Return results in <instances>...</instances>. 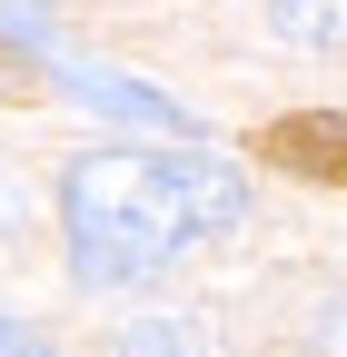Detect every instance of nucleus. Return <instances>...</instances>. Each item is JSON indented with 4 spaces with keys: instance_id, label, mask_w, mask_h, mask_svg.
Listing matches in <instances>:
<instances>
[{
    "instance_id": "f257e3e1",
    "label": "nucleus",
    "mask_w": 347,
    "mask_h": 357,
    "mask_svg": "<svg viewBox=\"0 0 347 357\" xmlns=\"http://www.w3.org/2000/svg\"><path fill=\"white\" fill-rule=\"evenodd\" d=\"M238 218H248V178L208 149H90L60 178L79 288H139Z\"/></svg>"
},
{
    "instance_id": "f03ea898",
    "label": "nucleus",
    "mask_w": 347,
    "mask_h": 357,
    "mask_svg": "<svg viewBox=\"0 0 347 357\" xmlns=\"http://www.w3.org/2000/svg\"><path fill=\"white\" fill-rule=\"evenodd\" d=\"M60 89H70L79 109H100V119H129V129H169V139H199V109H179L169 89L129 79V70H60Z\"/></svg>"
},
{
    "instance_id": "7ed1b4c3",
    "label": "nucleus",
    "mask_w": 347,
    "mask_h": 357,
    "mask_svg": "<svg viewBox=\"0 0 347 357\" xmlns=\"http://www.w3.org/2000/svg\"><path fill=\"white\" fill-rule=\"evenodd\" d=\"M268 149L298 169V178H347V119L337 109H288L268 129Z\"/></svg>"
},
{
    "instance_id": "20e7f679",
    "label": "nucleus",
    "mask_w": 347,
    "mask_h": 357,
    "mask_svg": "<svg viewBox=\"0 0 347 357\" xmlns=\"http://www.w3.org/2000/svg\"><path fill=\"white\" fill-rule=\"evenodd\" d=\"M268 30H288L298 50H347V0H258Z\"/></svg>"
},
{
    "instance_id": "39448f33",
    "label": "nucleus",
    "mask_w": 347,
    "mask_h": 357,
    "mask_svg": "<svg viewBox=\"0 0 347 357\" xmlns=\"http://www.w3.org/2000/svg\"><path fill=\"white\" fill-rule=\"evenodd\" d=\"M119 357H208L199 328H159V318H129L119 328Z\"/></svg>"
},
{
    "instance_id": "423d86ee",
    "label": "nucleus",
    "mask_w": 347,
    "mask_h": 357,
    "mask_svg": "<svg viewBox=\"0 0 347 357\" xmlns=\"http://www.w3.org/2000/svg\"><path fill=\"white\" fill-rule=\"evenodd\" d=\"M20 229H30V189H20V178H10V169H0V248H10Z\"/></svg>"
},
{
    "instance_id": "0eeeda50",
    "label": "nucleus",
    "mask_w": 347,
    "mask_h": 357,
    "mask_svg": "<svg viewBox=\"0 0 347 357\" xmlns=\"http://www.w3.org/2000/svg\"><path fill=\"white\" fill-rule=\"evenodd\" d=\"M0 357H60V347H50V337H40V328H20V318H10V307H0Z\"/></svg>"
},
{
    "instance_id": "6e6552de",
    "label": "nucleus",
    "mask_w": 347,
    "mask_h": 357,
    "mask_svg": "<svg viewBox=\"0 0 347 357\" xmlns=\"http://www.w3.org/2000/svg\"><path fill=\"white\" fill-rule=\"evenodd\" d=\"M318 347H327V357H347V307H327V318H318Z\"/></svg>"
}]
</instances>
